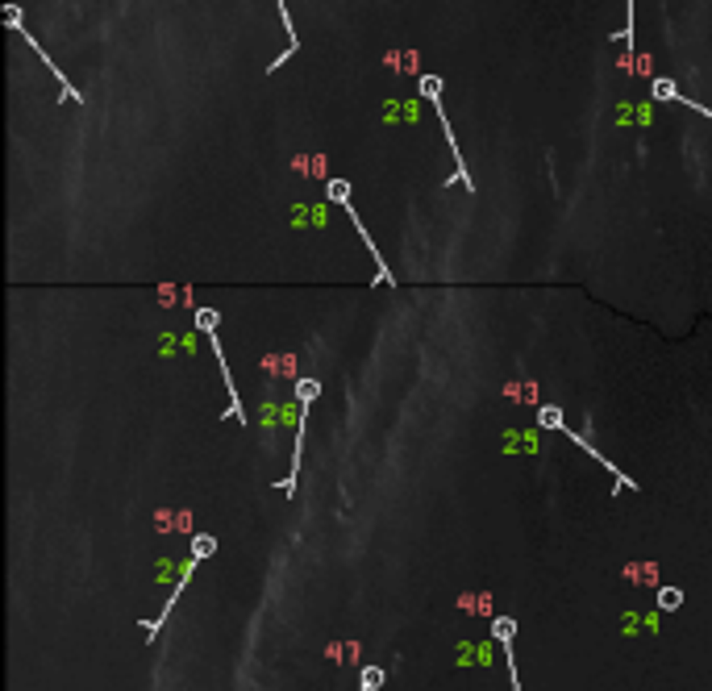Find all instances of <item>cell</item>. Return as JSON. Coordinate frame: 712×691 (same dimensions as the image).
Masks as SVG:
<instances>
[{
  "instance_id": "obj_1",
  "label": "cell",
  "mask_w": 712,
  "mask_h": 691,
  "mask_svg": "<svg viewBox=\"0 0 712 691\" xmlns=\"http://www.w3.org/2000/svg\"><path fill=\"white\" fill-rule=\"evenodd\" d=\"M296 396H300V404L313 408V400L321 396V384H317V379H300V384H296Z\"/></svg>"
},
{
  "instance_id": "obj_2",
  "label": "cell",
  "mask_w": 712,
  "mask_h": 691,
  "mask_svg": "<svg viewBox=\"0 0 712 691\" xmlns=\"http://www.w3.org/2000/svg\"><path fill=\"white\" fill-rule=\"evenodd\" d=\"M196 325L200 334H217V308H196Z\"/></svg>"
},
{
  "instance_id": "obj_3",
  "label": "cell",
  "mask_w": 712,
  "mask_h": 691,
  "mask_svg": "<svg viewBox=\"0 0 712 691\" xmlns=\"http://www.w3.org/2000/svg\"><path fill=\"white\" fill-rule=\"evenodd\" d=\"M537 420L546 425V429H567V425H563V412H558L554 404H546V408L537 412Z\"/></svg>"
},
{
  "instance_id": "obj_4",
  "label": "cell",
  "mask_w": 712,
  "mask_h": 691,
  "mask_svg": "<svg viewBox=\"0 0 712 691\" xmlns=\"http://www.w3.org/2000/svg\"><path fill=\"white\" fill-rule=\"evenodd\" d=\"M213 550H217V538H200V533L192 538V554H196V558H209Z\"/></svg>"
},
{
  "instance_id": "obj_5",
  "label": "cell",
  "mask_w": 712,
  "mask_h": 691,
  "mask_svg": "<svg viewBox=\"0 0 712 691\" xmlns=\"http://www.w3.org/2000/svg\"><path fill=\"white\" fill-rule=\"evenodd\" d=\"M679 604H683V596H679V588H667L663 596H658V608H667V612H671V608H679Z\"/></svg>"
},
{
  "instance_id": "obj_6",
  "label": "cell",
  "mask_w": 712,
  "mask_h": 691,
  "mask_svg": "<svg viewBox=\"0 0 712 691\" xmlns=\"http://www.w3.org/2000/svg\"><path fill=\"white\" fill-rule=\"evenodd\" d=\"M654 96H663V100H679V92H675L671 79H654Z\"/></svg>"
},
{
  "instance_id": "obj_7",
  "label": "cell",
  "mask_w": 712,
  "mask_h": 691,
  "mask_svg": "<svg viewBox=\"0 0 712 691\" xmlns=\"http://www.w3.org/2000/svg\"><path fill=\"white\" fill-rule=\"evenodd\" d=\"M329 196H333L338 204H346V200H350V184H346V179H333V184H329Z\"/></svg>"
},
{
  "instance_id": "obj_8",
  "label": "cell",
  "mask_w": 712,
  "mask_h": 691,
  "mask_svg": "<svg viewBox=\"0 0 712 691\" xmlns=\"http://www.w3.org/2000/svg\"><path fill=\"white\" fill-rule=\"evenodd\" d=\"M379 683H383V670H379V666L363 670V687H379Z\"/></svg>"
}]
</instances>
